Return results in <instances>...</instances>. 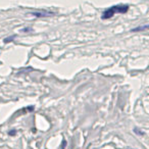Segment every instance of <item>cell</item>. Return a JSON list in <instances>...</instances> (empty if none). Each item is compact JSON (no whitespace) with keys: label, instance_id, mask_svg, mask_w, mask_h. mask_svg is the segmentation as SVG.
Returning a JSON list of instances; mask_svg holds the SVG:
<instances>
[{"label":"cell","instance_id":"1","mask_svg":"<svg viewBox=\"0 0 149 149\" xmlns=\"http://www.w3.org/2000/svg\"><path fill=\"white\" fill-rule=\"evenodd\" d=\"M129 10V5L128 4H118V5H113V6L109 7L106 10L103 11L101 15L102 19H109L113 17L116 13H126Z\"/></svg>","mask_w":149,"mask_h":149},{"label":"cell","instance_id":"2","mask_svg":"<svg viewBox=\"0 0 149 149\" xmlns=\"http://www.w3.org/2000/svg\"><path fill=\"white\" fill-rule=\"evenodd\" d=\"M54 13H50V11H35V13H32V15L37 17H50V15H53Z\"/></svg>","mask_w":149,"mask_h":149},{"label":"cell","instance_id":"3","mask_svg":"<svg viewBox=\"0 0 149 149\" xmlns=\"http://www.w3.org/2000/svg\"><path fill=\"white\" fill-rule=\"evenodd\" d=\"M146 30H149V24H147V25H143V26H139V27L135 28V29H132L131 30V32L136 33V32H143V31H146Z\"/></svg>","mask_w":149,"mask_h":149},{"label":"cell","instance_id":"4","mask_svg":"<svg viewBox=\"0 0 149 149\" xmlns=\"http://www.w3.org/2000/svg\"><path fill=\"white\" fill-rule=\"evenodd\" d=\"M15 38V36H11V37H8V38H5L4 39V43H8V42H11L13 39Z\"/></svg>","mask_w":149,"mask_h":149},{"label":"cell","instance_id":"5","mask_svg":"<svg viewBox=\"0 0 149 149\" xmlns=\"http://www.w3.org/2000/svg\"><path fill=\"white\" fill-rule=\"evenodd\" d=\"M134 131H135V132H136V133H138V135H144V133H143L142 131H141V130H138V129H137V128L135 129Z\"/></svg>","mask_w":149,"mask_h":149},{"label":"cell","instance_id":"6","mask_svg":"<svg viewBox=\"0 0 149 149\" xmlns=\"http://www.w3.org/2000/svg\"><path fill=\"white\" fill-rule=\"evenodd\" d=\"M15 131L13 130V131H10V132H9V135H10V136H13V135H15Z\"/></svg>","mask_w":149,"mask_h":149}]
</instances>
